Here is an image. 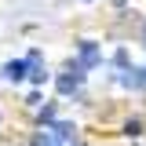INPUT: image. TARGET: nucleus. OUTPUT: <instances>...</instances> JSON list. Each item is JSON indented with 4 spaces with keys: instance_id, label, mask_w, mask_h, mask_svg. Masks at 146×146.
Instances as JSON below:
<instances>
[{
    "instance_id": "obj_1",
    "label": "nucleus",
    "mask_w": 146,
    "mask_h": 146,
    "mask_svg": "<svg viewBox=\"0 0 146 146\" xmlns=\"http://www.w3.org/2000/svg\"><path fill=\"white\" fill-rule=\"evenodd\" d=\"M33 146H77V128L58 121V124L44 128V131L33 139Z\"/></svg>"
},
{
    "instance_id": "obj_2",
    "label": "nucleus",
    "mask_w": 146,
    "mask_h": 146,
    "mask_svg": "<svg viewBox=\"0 0 146 146\" xmlns=\"http://www.w3.org/2000/svg\"><path fill=\"white\" fill-rule=\"evenodd\" d=\"M26 77L33 80V84H44V58H40V51H29V58H26Z\"/></svg>"
},
{
    "instance_id": "obj_3",
    "label": "nucleus",
    "mask_w": 146,
    "mask_h": 146,
    "mask_svg": "<svg viewBox=\"0 0 146 146\" xmlns=\"http://www.w3.org/2000/svg\"><path fill=\"white\" fill-rule=\"evenodd\" d=\"M80 80H84L80 66H70V73H66V77H58V91H62V95H70V91L80 88Z\"/></svg>"
},
{
    "instance_id": "obj_4",
    "label": "nucleus",
    "mask_w": 146,
    "mask_h": 146,
    "mask_svg": "<svg viewBox=\"0 0 146 146\" xmlns=\"http://www.w3.org/2000/svg\"><path fill=\"white\" fill-rule=\"evenodd\" d=\"M102 58H99V48L91 44V40H84L80 44V70H91V66H99Z\"/></svg>"
},
{
    "instance_id": "obj_5",
    "label": "nucleus",
    "mask_w": 146,
    "mask_h": 146,
    "mask_svg": "<svg viewBox=\"0 0 146 146\" xmlns=\"http://www.w3.org/2000/svg\"><path fill=\"white\" fill-rule=\"evenodd\" d=\"M121 66H124V62H121ZM121 84H128V88H143L146 77H143V70H128V66H124V73H121Z\"/></svg>"
},
{
    "instance_id": "obj_6",
    "label": "nucleus",
    "mask_w": 146,
    "mask_h": 146,
    "mask_svg": "<svg viewBox=\"0 0 146 146\" xmlns=\"http://www.w3.org/2000/svg\"><path fill=\"white\" fill-rule=\"evenodd\" d=\"M4 77H7V80H22V77H26V58L7 62V66H4Z\"/></svg>"
},
{
    "instance_id": "obj_7",
    "label": "nucleus",
    "mask_w": 146,
    "mask_h": 146,
    "mask_svg": "<svg viewBox=\"0 0 146 146\" xmlns=\"http://www.w3.org/2000/svg\"><path fill=\"white\" fill-rule=\"evenodd\" d=\"M143 36H146V33H143Z\"/></svg>"
}]
</instances>
